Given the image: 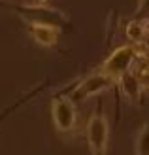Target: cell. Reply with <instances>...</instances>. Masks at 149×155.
I'll list each match as a JSON object with an SVG mask.
<instances>
[{
  "label": "cell",
  "instance_id": "obj_1",
  "mask_svg": "<svg viewBox=\"0 0 149 155\" xmlns=\"http://www.w3.org/2000/svg\"><path fill=\"white\" fill-rule=\"evenodd\" d=\"M140 57H144V53L136 44L121 45V48H117L109 53V57L104 61V64H102L100 70L108 76H112L117 81L123 74L132 72V66H134V63Z\"/></svg>",
  "mask_w": 149,
  "mask_h": 155
},
{
  "label": "cell",
  "instance_id": "obj_2",
  "mask_svg": "<svg viewBox=\"0 0 149 155\" xmlns=\"http://www.w3.org/2000/svg\"><path fill=\"white\" fill-rule=\"evenodd\" d=\"M109 140V125L102 112H92L87 121V144L91 155H106Z\"/></svg>",
  "mask_w": 149,
  "mask_h": 155
},
{
  "label": "cell",
  "instance_id": "obj_3",
  "mask_svg": "<svg viewBox=\"0 0 149 155\" xmlns=\"http://www.w3.org/2000/svg\"><path fill=\"white\" fill-rule=\"evenodd\" d=\"M23 19H27L28 23H36V25H51V27H60L62 23H66L68 17L62 12L49 8L45 4H25L15 8Z\"/></svg>",
  "mask_w": 149,
  "mask_h": 155
},
{
  "label": "cell",
  "instance_id": "obj_4",
  "mask_svg": "<svg viewBox=\"0 0 149 155\" xmlns=\"http://www.w3.org/2000/svg\"><path fill=\"white\" fill-rule=\"evenodd\" d=\"M51 117L59 133H72L77 123L76 102L70 97L57 95L51 100Z\"/></svg>",
  "mask_w": 149,
  "mask_h": 155
},
{
  "label": "cell",
  "instance_id": "obj_5",
  "mask_svg": "<svg viewBox=\"0 0 149 155\" xmlns=\"http://www.w3.org/2000/svg\"><path fill=\"white\" fill-rule=\"evenodd\" d=\"M115 85V80L112 76H108L104 72H95L87 78H83V80L76 85L72 89V95L70 98L74 100V102H79V100H85V98H91V97H96L100 93H104L108 89H112Z\"/></svg>",
  "mask_w": 149,
  "mask_h": 155
},
{
  "label": "cell",
  "instance_id": "obj_6",
  "mask_svg": "<svg viewBox=\"0 0 149 155\" xmlns=\"http://www.w3.org/2000/svg\"><path fill=\"white\" fill-rule=\"evenodd\" d=\"M117 83H119V87H121V91H123V95L127 97L130 102H134V104H142L144 85H142V80L138 78L136 72H127V74H123L119 80H117Z\"/></svg>",
  "mask_w": 149,
  "mask_h": 155
},
{
  "label": "cell",
  "instance_id": "obj_7",
  "mask_svg": "<svg viewBox=\"0 0 149 155\" xmlns=\"http://www.w3.org/2000/svg\"><path fill=\"white\" fill-rule=\"evenodd\" d=\"M28 32L34 38L36 44L44 45V48H53L59 42V28L51 25H36V23H28Z\"/></svg>",
  "mask_w": 149,
  "mask_h": 155
},
{
  "label": "cell",
  "instance_id": "obj_8",
  "mask_svg": "<svg viewBox=\"0 0 149 155\" xmlns=\"http://www.w3.org/2000/svg\"><path fill=\"white\" fill-rule=\"evenodd\" d=\"M145 30H147V25H145V23L134 19V21H130L128 25H127V38H128L132 44H136V45H138L140 42L144 40Z\"/></svg>",
  "mask_w": 149,
  "mask_h": 155
},
{
  "label": "cell",
  "instance_id": "obj_9",
  "mask_svg": "<svg viewBox=\"0 0 149 155\" xmlns=\"http://www.w3.org/2000/svg\"><path fill=\"white\" fill-rule=\"evenodd\" d=\"M136 155H149V121L140 129L136 138Z\"/></svg>",
  "mask_w": 149,
  "mask_h": 155
},
{
  "label": "cell",
  "instance_id": "obj_10",
  "mask_svg": "<svg viewBox=\"0 0 149 155\" xmlns=\"http://www.w3.org/2000/svg\"><path fill=\"white\" fill-rule=\"evenodd\" d=\"M138 21L149 23V0H138Z\"/></svg>",
  "mask_w": 149,
  "mask_h": 155
},
{
  "label": "cell",
  "instance_id": "obj_11",
  "mask_svg": "<svg viewBox=\"0 0 149 155\" xmlns=\"http://www.w3.org/2000/svg\"><path fill=\"white\" fill-rule=\"evenodd\" d=\"M138 48L142 49V53H144V55H149V27H147V30H145V36H144V40L138 44Z\"/></svg>",
  "mask_w": 149,
  "mask_h": 155
},
{
  "label": "cell",
  "instance_id": "obj_12",
  "mask_svg": "<svg viewBox=\"0 0 149 155\" xmlns=\"http://www.w3.org/2000/svg\"><path fill=\"white\" fill-rule=\"evenodd\" d=\"M138 78L142 80V85L145 89H149V66H147V70H140L138 72Z\"/></svg>",
  "mask_w": 149,
  "mask_h": 155
},
{
  "label": "cell",
  "instance_id": "obj_13",
  "mask_svg": "<svg viewBox=\"0 0 149 155\" xmlns=\"http://www.w3.org/2000/svg\"><path fill=\"white\" fill-rule=\"evenodd\" d=\"M17 106H19V104H13V106H10V108H6L4 112H0V121H4V119H6L8 115H10V114H11V112H13V110H15Z\"/></svg>",
  "mask_w": 149,
  "mask_h": 155
},
{
  "label": "cell",
  "instance_id": "obj_14",
  "mask_svg": "<svg viewBox=\"0 0 149 155\" xmlns=\"http://www.w3.org/2000/svg\"><path fill=\"white\" fill-rule=\"evenodd\" d=\"M36 2H38V4H45V2H47V0H36Z\"/></svg>",
  "mask_w": 149,
  "mask_h": 155
}]
</instances>
